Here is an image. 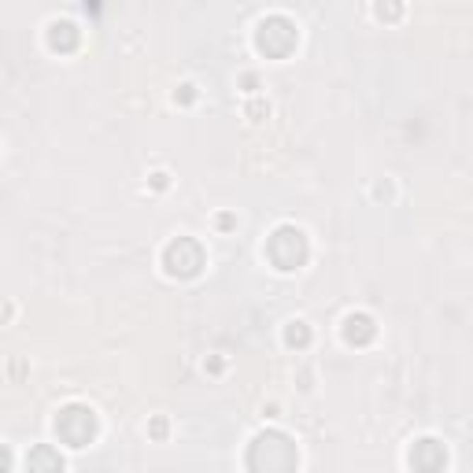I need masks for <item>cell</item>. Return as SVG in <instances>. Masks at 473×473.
Masks as SVG:
<instances>
[{"label": "cell", "mask_w": 473, "mask_h": 473, "mask_svg": "<svg viewBox=\"0 0 473 473\" xmlns=\"http://www.w3.org/2000/svg\"><path fill=\"white\" fill-rule=\"evenodd\" d=\"M8 469V451H0V473Z\"/></svg>", "instance_id": "7a4b0ae2"}, {"label": "cell", "mask_w": 473, "mask_h": 473, "mask_svg": "<svg viewBox=\"0 0 473 473\" xmlns=\"http://www.w3.org/2000/svg\"><path fill=\"white\" fill-rule=\"evenodd\" d=\"M59 469H63V462L48 448H38L30 455V473H59Z\"/></svg>", "instance_id": "6da1fadb"}]
</instances>
